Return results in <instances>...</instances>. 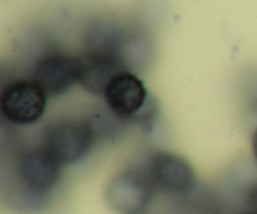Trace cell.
<instances>
[{
  "label": "cell",
  "mask_w": 257,
  "mask_h": 214,
  "mask_svg": "<svg viewBox=\"0 0 257 214\" xmlns=\"http://www.w3.org/2000/svg\"><path fill=\"white\" fill-rule=\"evenodd\" d=\"M60 177L62 165L42 145L18 150L10 163V179L3 182L5 200L20 213L39 212Z\"/></svg>",
  "instance_id": "1"
},
{
  "label": "cell",
  "mask_w": 257,
  "mask_h": 214,
  "mask_svg": "<svg viewBox=\"0 0 257 214\" xmlns=\"http://www.w3.org/2000/svg\"><path fill=\"white\" fill-rule=\"evenodd\" d=\"M97 142L87 118L55 120L44 128L42 135V147L62 167L84 159Z\"/></svg>",
  "instance_id": "2"
},
{
  "label": "cell",
  "mask_w": 257,
  "mask_h": 214,
  "mask_svg": "<svg viewBox=\"0 0 257 214\" xmlns=\"http://www.w3.org/2000/svg\"><path fill=\"white\" fill-rule=\"evenodd\" d=\"M147 170L131 168L118 172L105 189L108 205L118 214H145L155 194Z\"/></svg>",
  "instance_id": "3"
},
{
  "label": "cell",
  "mask_w": 257,
  "mask_h": 214,
  "mask_svg": "<svg viewBox=\"0 0 257 214\" xmlns=\"http://www.w3.org/2000/svg\"><path fill=\"white\" fill-rule=\"evenodd\" d=\"M47 94L33 79H18L3 88L0 113L10 124L32 125L47 109Z\"/></svg>",
  "instance_id": "4"
},
{
  "label": "cell",
  "mask_w": 257,
  "mask_h": 214,
  "mask_svg": "<svg viewBox=\"0 0 257 214\" xmlns=\"http://www.w3.org/2000/svg\"><path fill=\"white\" fill-rule=\"evenodd\" d=\"M79 57L58 50L42 55L32 70V79L50 98L69 92L79 83Z\"/></svg>",
  "instance_id": "5"
},
{
  "label": "cell",
  "mask_w": 257,
  "mask_h": 214,
  "mask_svg": "<svg viewBox=\"0 0 257 214\" xmlns=\"http://www.w3.org/2000/svg\"><path fill=\"white\" fill-rule=\"evenodd\" d=\"M147 173L155 187L172 195L190 193L196 185L192 164L180 154L158 150L150 158Z\"/></svg>",
  "instance_id": "6"
},
{
  "label": "cell",
  "mask_w": 257,
  "mask_h": 214,
  "mask_svg": "<svg viewBox=\"0 0 257 214\" xmlns=\"http://www.w3.org/2000/svg\"><path fill=\"white\" fill-rule=\"evenodd\" d=\"M103 97L105 105L127 123H133L151 100L145 83L131 72L118 74L109 83Z\"/></svg>",
  "instance_id": "7"
},
{
  "label": "cell",
  "mask_w": 257,
  "mask_h": 214,
  "mask_svg": "<svg viewBox=\"0 0 257 214\" xmlns=\"http://www.w3.org/2000/svg\"><path fill=\"white\" fill-rule=\"evenodd\" d=\"M79 64V83L84 89L94 95H104L109 83L118 74L125 72L120 60L110 54L82 53Z\"/></svg>",
  "instance_id": "8"
},
{
  "label": "cell",
  "mask_w": 257,
  "mask_h": 214,
  "mask_svg": "<svg viewBox=\"0 0 257 214\" xmlns=\"http://www.w3.org/2000/svg\"><path fill=\"white\" fill-rule=\"evenodd\" d=\"M118 58L125 72L137 74L147 69L152 60V45L147 35L140 30L125 29L118 50Z\"/></svg>",
  "instance_id": "9"
},
{
  "label": "cell",
  "mask_w": 257,
  "mask_h": 214,
  "mask_svg": "<svg viewBox=\"0 0 257 214\" xmlns=\"http://www.w3.org/2000/svg\"><path fill=\"white\" fill-rule=\"evenodd\" d=\"M85 118L89 122L98 142L115 139L124 130L127 124V122L115 115L107 105L93 109Z\"/></svg>",
  "instance_id": "10"
},
{
  "label": "cell",
  "mask_w": 257,
  "mask_h": 214,
  "mask_svg": "<svg viewBox=\"0 0 257 214\" xmlns=\"http://www.w3.org/2000/svg\"><path fill=\"white\" fill-rule=\"evenodd\" d=\"M247 204L251 212L257 214V184L250 189L247 195Z\"/></svg>",
  "instance_id": "11"
},
{
  "label": "cell",
  "mask_w": 257,
  "mask_h": 214,
  "mask_svg": "<svg viewBox=\"0 0 257 214\" xmlns=\"http://www.w3.org/2000/svg\"><path fill=\"white\" fill-rule=\"evenodd\" d=\"M252 150H253V155H255V158L257 159V128L252 137Z\"/></svg>",
  "instance_id": "12"
},
{
  "label": "cell",
  "mask_w": 257,
  "mask_h": 214,
  "mask_svg": "<svg viewBox=\"0 0 257 214\" xmlns=\"http://www.w3.org/2000/svg\"><path fill=\"white\" fill-rule=\"evenodd\" d=\"M242 214H256V213H253V212H251V210H248V212H245V213H242Z\"/></svg>",
  "instance_id": "13"
}]
</instances>
